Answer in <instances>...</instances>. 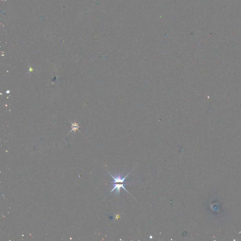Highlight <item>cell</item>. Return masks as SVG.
<instances>
[{"label":"cell","mask_w":241,"mask_h":241,"mask_svg":"<svg viewBox=\"0 0 241 241\" xmlns=\"http://www.w3.org/2000/svg\"><path fill=\"white\" fill-rule=\"evenodd\" d=\"M124 184H115V183H113V189H112L111 191H110L111 193H112L113 191H114V190H116V195H119L120 194V188H123L124 190L127 191V192H128L129 194H130V193L128 192V191H127V190L124 188Z\"/></svg>","instance_id":"2"},{"label":"cell","mask_w":241,"mask_h":241,"mask_svg":"<svg viewBox=\"0 0 241 241\" xmlns=\"http://www.w3.org/2000/svg\"><path fill=\"white\" fill-rule=\"evenodd\" d=\"M107 172H108V171H107ZM108 172L109 173V174H110V175H111V176L112 177L113 179V181H112L111 183H124L126 184H131L133 183V182H127L125 181L126 178H127V176L129 175V174H130L131 172H130L127 175H126V176L124 177H123V176H122V175H120V174H116L115 176H114L113 175H112L109 172Z\"/></svg>","instance_id":"1"}]
</instances>
